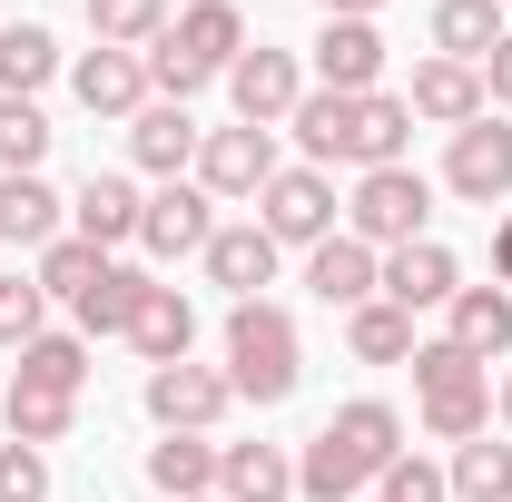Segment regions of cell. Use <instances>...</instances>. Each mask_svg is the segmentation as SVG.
Listing matches in <instances>:
<instances>
[{
  "mask_svg": "<svg viewBox=\"0 0 512 502\" xmlns=\"http://www.w3.org/2000/svg\"><path fill=\"white\" fill-rule=\"evenodd\" d=\"M404 453V414L384 404V394H355V404H335L306 453H296V502H355L375 493V473Z\"/></svg>",
  "mask_w": 512,
  "mask_h": 502,
  "instance_id": "cell-1",
  "label": "cell"
},
{
  "mask_svg": "<svg viewBox=\"0 0 512 502\" xmlns=\"http://www.w3.org/2000/svg\"><path fill=\"white\" fill-rule=\"evenodd\" d=\"M237 50H247L237 0H188V10L138 50V60H148V89H158V99H178V109H188L207 79H227V69H237Z\"/></svg>",
  "mask_w": 512,
  "mask_h": 502,
  "instance_id": "cell-2",
  "label": "cell"
},
{
  "mask_svg": "<svg viewBox=\"0 0 512 502\" xmlns=\"http://www.w3.org/2000/svg\"><path fill=\"white\" fill-rule=\"evenodd\" d=\"M227 384H237V404H286L306 384V335L276 296L227 306Z\"/></svg>",
  "mask_w": 512,
  "mask_h": 502,
  "instance_id": "cell-3",
  "label": "cell"
},
{
  "mask_svg": "<svg viewBox=\"0 0 512 502\" xmlns=\"http://www.w3.org/2000/svg\"><path fill=\"white\" fill-rule=\"evenodd\" d=\"M414 414H424V434H434V443L493 434V365H473L463 345L424 335V345H414Z\"/></svg>",
  "mask_w": 512,
  "mask_h": 502,
  "instance_id": "cell-4",
  "label": "cell"
},
{
  "mask_svg": "<svg viewBox=\"0 0 512 502\" xmlns=\"http://www.w3.org/2000/svg\"><path fill=\"white\" fill-rule=\"evenodd\" d=\"M345 237H365L375 256L434 237V178H424V168H365L355 197H345Z\"/></svg>",
  "mask_w": 512,
  "mask_h": 502,
  "instance_id": "cell-5",
  "label": "cell"
},
{
  "mask_svg": "<svg viewBox=\"0 0 512 502\" xmlns=\"http://www.w3.org/2000/svg\"><path fill=\"white\" fill-rule=\"evenodd\" d=\"M138 404H148L158 434H217L227 404H237V384H227V365H148Z\"/></svg>",
  "mask_w": 512,
  "mask_h": 502,
  "instance_id": "cell-6",
  "label": "cell"
},
{
  "mask_svg": "<svg viewBox=\"0 0 512 502\" xmlns=\"http://www.w3.org/2000/svg\"><path fill=\"white\" fill-rule=\"evenodd\" d=\"M286 158H276V128H207L197 138V188L217 197V207H247V197H266V178H276Z\"/></svg>",
  "mask_w": 512,
  "mask_h": 502,
  "instance_id": "cell-7",
  "label": "cell"
},
{
  "mask_svg": "<svg viewBox=\"0 0 512 502\" xmlns=\"http://www.w3.org/2000/svg\"><path fill=\"white\" fill-rule=\"evenodd\" d=\"M256 227H266L276 247H325V237L345 227L335 178H325V168H276V178H266V197H256Z\"/></svg>",
  "mask_w": 512,
  "mask_h": 502,
  "instance_id": "cell-8",
  "label": "cell"
},
{
  "mask_svg": "<svg viewBox=\"0 0 512 502\" xmlns=\"http://www.w3.org/2000/svg\"><path fill=\"white\" fill-rule=\"evenodd\" d=\"M227 99H237V119H247V128H286V119H296V99H306V60L276 50V40H247L237 69H227Z\"/></svg>",
  "mask_w": 512,
  "mask_h": 502,
  "instance_id": "cell-9",
  "label": "cell"
},
{
  "mask_svg": "<svg viewBox=\"0 0 512 502\" xmlns=\"http://www.w3.org/2000/svg\"><path fill=\"white\" fill-rule=\"evenodd\" d=\"M444 188L463 197V207H503L512 197V128L493 119V109L444 138Z\"/></svg>",
  "mask_w": 512,
  "mask_h": 502,
  "instance_id": "cell-10",
  "label": "cell"
},
{
  "mask_svg": "<svg viewBox=\"0 0 512 502\" xmlns=\"http://www.w3.org/2000/svg\"><path fill=\"white\" fill-rule=\"evenodd\" d=\"M335 168H355V178H365V168H414V109H404V89H365V99H355Z\"/></svg>",
  "mask_w": 512,
  "mask_h": 502,
  "instance_id": "cell-11",
  "label": "cell"
},
{
  "mask_svg": "<svg viewBox=\"0 0 512 502\" xmlns=\"http://www.w3.org/2000/svg\"><path fill=\"white\" fill-rule=\"evenodd\" d=\"M207 237H217V197L197 188V178L148 188V207H138V247L148 256H207Z\"/></svg>",
  "mask_w": 512,
  "mask_h": 502,
  "instance_id": "cell-12",
  "label": "cell"
},
{
  "mask_svg": "<svg viewBox=\"0 0 512 502\" xmlns=\"http://www.w3.org/2000/svg\"><path fill=\"white\" fill-rule=\"evenodd\" d=\"M463 296V266H453L444 237H414V247H384V306H404V315H434Z\"/></svg>",
  "mask_w": 512,
  "mask_h": 502,
  "instance_id": "cell-13",
  "label": "cell"
},
{
  "mask_svg": "<svg viewBox=\"0 0 512 502\" xmlns=\"http://www.w3.org/2000/svg\"><path fill=\"white\" fill-rule=\"evenodd\" d=\"M306 296L316 306H335V315H355L365 296H384V256L365 247V237H325V247H306Z\"/></svg>",
  "mask_w": 512,
  "mask_h": 502,
  "instance_id": "cell-14",
  "label": "cell"
},
{
  "mask_svg": "<svg viewBox=\"0 0 512 502\" xmlns=\"http://www.w3.org/2000/svg\"><path fill=\"white\" fill-rule=\"evenodd\" d=\"M316 89H335V99L384 89V30L375 20H325L316 30Z\"/></svg>",
  "mask_w": 512,
  "mask_h": 502,
  "instance_id": "cell-15",
  "label": "cell"
},
{
  "mask_svg": "<svg viewBox=\"0 0 512 502\" xmlns=\"http://www.w3.org/2000/svg\"><path fill=\"white\" fill-rule=\"evenodd\" d=\"M138 178H119V168H89L79 178V197H69V237H89V247L109 256V247H128L138 237Z\"/></svg>",
  "mask_w": 512,
  "mask_h": 502,
  "instance_id": "cell-16",
  "label": "cell"
},
{
  "mask_svg": "<svg viewBox=\"0 0 512 502\" xmlns=\"http://www.w3.org/2000/svg\"><path fill=\"white\" fill-rule=\"evenodd\" d=\"M404 109H414V128H473L483 119V69L463 60H414V89H404Z\"/></svg>",
  "mask_w": 512,
  "mask_h": 502,
  "instance_id": "cell-17",
  "label": "cell"
},
{
  "mask_svg": "<svg viewBox=\"0 0 512 502\" xmlns=\"http://www.w3.org/2000/svg\"><path fill=\"white\" fill-rule=\"evenodd\" d=\"M197 138H207V128H197L178 99H148V109L128 119V158H138V168L168 188V178H188V168H197Z\"/></svg>",
  "mask_w": 512,
  "mask_h": 502,
  "instance_id": "cell-18",
  "label": "cell"
},
{
  "mask_svg": "<svg viewBox=\"0 0 512 502\" xmlns=\"http://www.w3.org/2000/svg\"><path fill=\"white\" fill-rule=\"evenodd\" d=\"M69 89H79V109H89V119H138V109L158 99L138 50H89V60L69 69Z\"/></svg>",
  "mask_w": 512,
  "mask_h": 502,
  "instance_id": "cell-19",
  "label": "cell"
},
{
  "mask_svg": "<svg viewBox=\"0 0 512 502\" xmlns=\"http://www.w3.org/2000/svg\"><path fill=\"white\" fill-rule=\"evenodd\" d=\"M276 256H286V247H276L256 217H237V227H217V237H207V286H227V296L247 306V296L276 286Z\"/></svg>",
  "mask_w": 512,
  "mask_h": 502,
  "instance_id": "cell-20",
  "label": "cell"
},
{
  "mask_svg": "<svg viewBox=\"0 0 512 502\" xmlns=\"http://www.w3.org/2000/svg\"><path fill=\"white\" fill-rule=\"evenodd\" d=\"M128 345H138L148 365H188V345H197L188 286H158V276H148V296H138V315H128Z\"/></svg>",
  "mask_w": 512,
  "mask_h": 502,
  "instance_id": "cell-21",
  "label": "cell"
},
{
  "mask_svg": "<svg viewBox=\"0 0 512 502\" xmlns=\"http://www.w3.org/2000/svg\"><path fill=\"white\" fill-rule=\"evenodd\" d=\"M50 237H69V197L50 188V178H0V247H50Z\"/></svg>",
  "mask_w": 512,
  "mask_h": 502,
  "instance_id": "cell-22",
  "label": "cell"
},
{
  "mask_svg": "<svg viewBox=\"0 0 512 502\" xmlns=\"http://www.w3.org/2000/svg\"><path fill=\"white\" fill-rule=\"evenodd\" d=\"M217 493L227 502H296V453L286 443H227L217 453Z\"/></svg>",
  "mask_w": 512,
  "mask_h": 502,
  "instance_id": "cell-23",
  "label": "cell"
},
{
  "mask_svg": "<svg viewBox=\"0 0 512 502\" xmlns=\"http://www.w3.org/2000/svg\"><path fill=\"white\" fill-rule=\"evenodd\" d=\"M444 315H453V325H444V345H463L473 365L512 355V286H463Z\"/></svg>",
  "mask_w": 512,
  "mask_h": 502,
  "instance_id": "cell-24",
  "label": "cell"
},
{
  "mask_svg": "<svg viewBox=\"0 0 512 502\" xmlns=\"http://www.w3.org/2000/svg\"><path fill=\"white\" fill-rule=\"evenodd\" d=\"M503 0H434V60H463V69H483L493 50H503Z\"/></svg>",
  "mask_w": 512,
  "mask_h": 502,
  "instance_id": "cell-25",
  "label": "cell"
},
{
  "mask_svg": "<svg viewBox=\"0 0 512 502\" xmlns=\"http://www.w3.org/2000/svg\"><path fill=\"white\" fill-rule=\"evenodd\" d=\"M217 453H227L217 434H158L148 443V483L168 502H197V493H217Z\"/></svg>",
  "mask_w": 512,
  "mask_h": 502,
  "instance_id": "cell-26",
  "label": "cell"
},
{
  "mask_svg": "<svg viewBox=\"0 0 512 502\" xmlns=\"http://www.w3.org/2000/svg\"><path fill=\"white\" fill-rule=\"evenodd\" d=\"M50 79H60V40L40 20H10L0 30V99H40Z\"/></svg>",
  "mask_w": 512,
  "mask_h": 502,
  "instance_id": "cell-27",
  "label": "cell"
},
{
  "mask_svg": "<svg viewBox=\"0 0 512 502\" xmlns=\"http://www.w3.org/2000/svg\"><path fill=\"white\" fill-rule=\"evenodd\" d=\"M69 424H79V394H40V384H10L0 394V434L10 443H69Z\"/></svg>",
  "mask_w": 512,
  "mask_h": 502,
  "instance_id": "cell-28",
  "label": "cell"
},
{
  "mask_svg": "<svg viewBox=\"0 0 512 502\" xmlns=\"http://www.w3.org/2000/svg\"><path fill=\"white\" fill-rule=\"evenodd\" d=\"M345 345H355V365H414V315L404 306H384V296H365V306L345 315Z\"/></svg>",
  "mask_w": 512,
  "mask_h": 502,
  "instance_id": "cell-29",
  "label": "cell"
},
{
  "mask_svg": "<svg viewBox=\"0 0 512 502\" xmlns=\"http://www.w3.org/2000/svg\"><path fill=\"white\" fill-rule=\"evenodd\" d=\"M10 384H40V394H89V335H30Z\"/></svg>",
  "mask_w": 512,
  "mask_h": 502,
  "instance_id": "cell-30",
  "label": "cell"
},
{
  "mask_svg": "<svg viewBox=\"0 0 512 502\" xmlns=\"http://www.w3.org/2000/svg\"><path fill=\"white\" fill-rule=\"evenodd\" d=\"M444 483H453V502H512V443H493V434L453 443Z\"/></svg>",
  "mask_w": 512,
  "mask_h": 502,
  "instance_id": "cell-31",
  "label": "cell"
},
{
  "mask_svg": "<svg viewBox=\"0 0 512 502\" xmlns=\"http://www.w3.org/2000/svg\"><path fill=\"white\" fill-rule=\"evenodd\" d=\"M138 296H148V276L109 256V266H99V286H89V296H79L69 315H79V335H128V315H138Z\"/></svg>",
  "mask_w": 512,
  "mask_h": 502,
  "instance_id": "cell-32",
  "label": "cell"
},
{
  "mask_svg": "<svg viewBox=\"0 0 512 502\" xmlns=\"http://www.w3.org/2000/svg\"><path fill=\"white\" fill-rule=\"evenodd\" d=\"M50 138H60V128L40 119V99H0V178H40Z\"/></svg>",
  "mask_w": 512,
  "mask_h": 502,
  "instance_id": "cell-33",
  "label": "cell"
},
{
  "mask_svg": "<svg viewBox=\"0 0 512 502\" xmlns=\"http://www.w3.org/2000/svg\"><path fill=\"white\" fill-rule=\"evenodd\" d=\"M168 30V0H89V40L99 50H148Z\"/></svg>",
  "mask_w": 512,
  "mask_h": 502,
  "instance_id": "cell-34",
  "label": "cell"
},
{
  "mask_svg": "<svg viewBox=\"0 0 512 502\" xmlns=\"http://www.w3.org/2000/svg\"><path fill=\"white\" fill-rule=\"evenodd\" d=\"M99 266H109V256L89 247V237H50V247H40V266H30V276H40V296H69V306H79V296L99 286Z\"/></svg>",
  "mask_w": 512,
  "mask_h": 502,
  "instance_id": "cell-35",
  "label": "cell"
},
{
  "mask_svg": "<svg viewBox=\"0 0 512 502\" xmlns=\"http://www.w3.org/2000/svg\"><path fill=\"white\" fill-rule=\"evenodd\" d=\"M375 502H453V483H444V463H424V453H394L375 473Z\"/></svg>",
  "mask_w": 512,
  "mask_h": 502,
  "instance_id": "cell-36",
  "label": "cell"
},
{
  "mask_svg": "<svg viewBox=\"0 0 512 502\" xmlns=\"http://www.w3.org/2000/svg\"><path fill=\"white\" fill-rule=\"evenodd\" d=\"M40 315H50V296H40V276H0V345H10V355H20L30 335H50Z\"/></svg>",
  "mask_w": 512,
  "mask_h": 502,
  "instance_id": "cell-37",
  "label": "cell"
},
{
  "mask_svg": "<svg viewBox=\"0 0 512 502\" xmlns=\"http://www.w3.org/2000/svg\"><path fill=\"white\" fill-rule=\"evenodd\" d=\"M0 502H50V453L40 443H0Z\"/></svg>",
  "mask_w": 512,
  "mask_h": 502,
  "instance_id": "cell-38",
  "label": "cell"
},
{
  "mask_svg": "<svg viewBox=\"0 0 512 502\" xmlns=\"http://www.w3.org/2000/svg\"><path fill=\"white\" fill-rule=\"evenodd\" d=\"M483 109H512V30H503V50L483 60Z\"/></svg>",
  "mask_w": 512,
  "mask_h": 502,
  "instance_id": "cell-39",
  "label": "cell"
},
{
  "mask_svg": "<svg viewBox=\"0 0 512 502\" xmlns=\"http://www.w3.org/2000/svg\"><path fill=\"white\" fill-rule=\"evenodd\" d=\"M493 286H512V217L493 227Z\"/></svg>",
  "mask_w": 512,
  "mask_h": 502,
  "instance_id": "cell-40",
  "label": "cell"
},
{
  "mask_svg": "<svg viewBox=\"0 0 512 502\" xmlns=\"http://www.w3.org/2000/svg\"><path fill=\"white\" fill-rule=\"evenodd\" d=\"M384 0H325V20H375Z\"/></svg>",
  "mask_w": 512,
  "mask_h": 502,
  "instance_id": "cell-41",
  "label": "cell"
},
{
  "mask_svg": "<svg viewBox=\"0 0 512 502\" xmlns=\"http://www.w3.org/2000/svg\"><path fill=\"white\" fill-rule=\"evenodd\" d=\"M493 414H503V434H512V375H503V384H493Z\"/></svg>",
  "mask_w": 512,
  "mask_h": 502,
  "instance_id": "cell-42",
  "label": "cell"
},
{
  "mask_svg": "<svg viewBox=\"0 0 512 502\" xmlns=\"http://www.w3.org/2000/svg\"><path fill=\"white\" fill-rule=\"evenodd\" d=\"M197 502H227V493H197Z\"/></svg>",
  "mask_w": 512,
  "mask_h": 502,
  "instance_id": "cell-43",
  "label": "cell"
},
{
  "mask_svg": "<svg viewBox=\"0 0 512 502\" xmlns=\"http://www.w3.org/2000/svg\"><path fill=\"white\" fill-rule=\"evenodd\" d=\"M0 30H10V10H0Z\"/></svg>",
  "mask_w": 512,
  "mask_h": 502,
  "instance_id": "cell-44",
  "label": "cell"
},
{
  "mask_svg": "<svg viewBox=\"0 0 512 502\" xmlns=\"http://www.w3.org/2000/svg\"><path fill=\"white\" fill-rule=\"evenodd\" d=\"M503 10H512V0H503Z\"/></svg>",
  "mask_w": 512,
  "mask_h": 502,
  "instance_id": "cell-45",
  "label": "cell"
}]
</instances>
